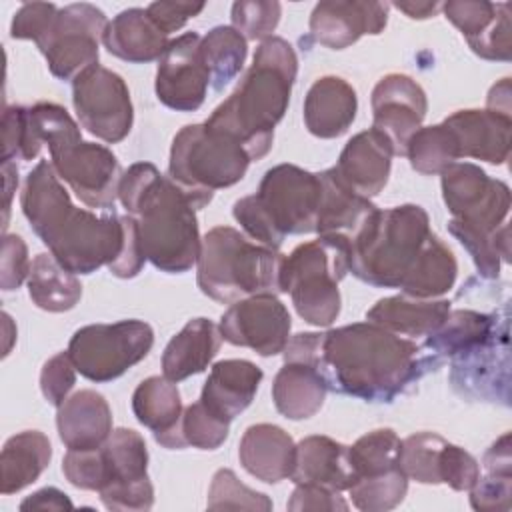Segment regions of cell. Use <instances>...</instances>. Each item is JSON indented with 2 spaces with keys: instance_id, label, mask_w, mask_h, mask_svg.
Listing matches in <instances>:
<instances>
[{
  "instance_id": "1",
  "label": "cell",
  "mask_w": 512,
  "mask_h": 512,
  "mask_svg": "<svg viewBox=\"0 0 512 512\" xmlns=\"http://www.w3.org/2000/svg\"><path fill=\"white\" fill-rule=\"evenodd\" d=\"M440 364L424 344L366 320L324 332L318 370L328 392L382 404L406 394Z\"/></svg>"
},
{
  "instance_id": "2",
  "label": "cell",
  "mask_w": 512,
  "mask_h": 512,
  "mask_svg": "<svg viewBox=\"0 0 512 512\" xmlns=\"http://www.w3.org/2000/svg\"><path fill=\"white\" fill-rule=\"evenodd\" d=\"M22 212L50 254L72 274H92L118 260L124 220L114 210L96 214L76 208L50 160H40L20 192Z\"/></svg>"
},
{
  "instance_id": "3",
  "label": "cell",
  "mask_w": 512,
  "mask_h": 512,
  "mask_svg": "<svg viewBox=\"0 0 512 512\" xmlns=\"http://www.w3.org/2000/svg\"><path fill=\"white\" fill-rule=\"evenodd\" d=\"M118 200L136 220L146 260L166 274L188 272L202 248L192 198L152 162H136L124 170Z\"/></svg>"
},
{
  "instance_id": "4",
  "label": "cell",
  "mask_w": 512,
  "mask_h": 512,
  "mask_svg": "<svg viewBox=\"0 0 512 512\" xmlns=\"http://www.w3.org/2000/svg\"><path fill=\"white\" fill-rule=\"evenodd\" d=\"M296 74L298 58L292 44L280 36L262 40L234 92L204 124L234 138L250 162L264 158L272 148L274 128L288 110Z\"/></svg>"
},
{
  "instance_id": "5",
  "label": "cell",
  "mask_w": 512,
  "mask_h": 512,
  "mask_svg": "<svg viewBox=\"0 0 512 512\" xmlns=\"http://www.w3.org/2000/svg\"><path fill=\"white\" fill-rule=\"evenodd\" d=\"M34 136L50 150V164L80 202L88 208L110 210L118 198L124 174L110 148L84 142L74 118L54 102H38L28 108Z\"/></svg>"
},
{
  "instance_id": "6",
  "label": "cell",
  "mask_w": 512,
  "mask_h": 512,
  "mask_svg": "<svg viewBox=\"0 0 512 512\" xmlns=\"http://www.w3.org/2000/svg\"><path fill=\"white\" fill-rule=\"evenodd\" d=\"M284 258L286 254L250 242L232 226H214L202 238L196 282L202 294L220 304L254 294H280Z\"/></svg>"
},
{
  "instance_id": "7",
  "label": "cell",
  "mask_w": 512,
  "mask_h": 512,
  "mask_svg": "<svg viewBox=\"0 0 512 512\" xmlns=\"http://www.w3.org/2000/svg\"><path fill=\"white\" fill-rule=\"evenodd\" d=\"M428 212L418 204L376 208L350 242V272L374 288H400L426 238Z\"/></svg>"
},
{
  "instance_id": "8",
  "label": "cell",
  "mask_w": 512,
  "mask_h": 512,
  "mask_svg": "<svg viewBox=\"0 0 512 512\" xmlns=\"http://www.w3.org/2000/svg\"><path fill=\"white\" fill-rule=\"evenodd\" d=\"M246 150L230 136L202 124L180 128L170 146L168 176L204 208L214 190L234 186L248 170Z\"/></svg>"
},
{
  "instance_id": "9",
  "label": "cell",
  "mask_w": 512,
  "mask_h": 512,
  "mask_svg": "<svg viewBox=\"0 0 512 512\" xmlns=\"http://www.w3.org/2000/svg\"><path fill=\"white\" fill-rule=\"evenodd\" d=\"M348 244L318 236L298 244L282 264V292H288L298 316L312 326H330L342 308L340 280L350 272Z\"/></svg>"
},
{
  "instance_id": "10",
  "label": "cell",
  "mask_w": 512,
  "mask_h": 512,
  "mask_svg": "<svg viewBox=\"0 0 512 512\" xmlns=\"http://www.w3.org/2000/svg\"><path fill=\"white\" fill-rule=\"evenodd\" d=\"M152 346L154 330L150 324L144 320H120L78 328L66 352L84 378L110 382L144 360Z\"/></svg>"
},
{
  "instance_id": "11",
  "label": "cell",
  "mask_w": 512,
  "mask_h": 512,
  "mask_svg": "<svg viewBox=\"0 0 512 512\" xmlns=\"http://www.w3.org/2000/svg\"><path fill=\"white\" fill-rule=\"evenodd\" d=\"M106 26V14L94 4L76 2L58 8L50 28L36 42L50 74L74 82L82 72L96 66Z\"/></svg>"
},
{
  "instance_id": "12",
  "label": "cell",
  "mask_w": 512,
  "mask_h": 512,
  "mask_svg": "<svg viewBox=\"0 0 512 512\" xmlns=\"http://www.w3.org/2000/svg\"><path fill=\"white\" fill-rule=\"evenodd\" d=\"M254 200L284 238L288 234H310L316 232L322 178L296 164H278L266 170Z\"/></svg>"
},
{
  "instance_id": "13",
  "label": "cell",
  "mask_w": 512,
  "mask_h": 512,
  "mask_svg": "<svg viewBox=\"0 0 512 512\" xmlns=\"http://www.w3.org/2000/svg\"><path fill=\"white\" fill-rule=\"evenodd\" d=\"M442 198L456 220L478 232H494L506 224L510 212V188L490 178L472 162H454L440 174Z\"/></svg>"
},
{
  "instance_id": "14",
  "label": "cell",
  "mask_w": 512,
  "mask_h": 512,
  "mask_svg": "<svg viewBox=\"0 0 512 512\" xmlns=\"http://www.w3.org/2000/svg\"><path fill=\"white\" fill-rule=\"evenodd\" d=\"M72 104L82 128L106 144L122 142L132 130L130 90L120 74L100 64L72 82Z\"/></svg>"
},
{
  "instance_id": "15",
  "label": "cell",
  "mask_w": 512,
  "mask_h": 512,
  "mask_svg": "<svg viewBox=\"0 0 512 512\" xmlns=\"http://www.w3.org/2000/svg\"><path fill=\"white\" fill-rule=\"evenodd\" d=\"M106 478L98 490L108 510L140 512L154 504V486L148 478V448L132 428H116L102 444Z\"/></svg>"
},
{
  "instance_id": "16",
  "label": "cell",
  "mask_w": 512,
  "mask_h": 512,
  "mask_svg": "<svg viewBox=\"0 0 512 512\" xmlns=\"http://www.w3.org/2000/svg\"><path fill=\"white\" fill-rule=\"evenodd\" d=\"M290 314L276 294H254L228 306L220 318L222 338L260 356L284 352L290 338Z\"/></svg>"
},
{
  "instance_id": "17",
  "label": "cell",
  "mask_w": 512,
  "mask_h": 512,
  "mask_svg": "<svg viewBox=\"0 0 512 512\" xmlns=\"http://www.w3.org/2000/svg\"><path fill=\"white\" fill-rule=\"evenodd\" d=\"M202 36L198 32H184L170 40L168 48L158 60L156 68V96L176 112L198 110L210 86V72L200 50Z\"/></svg>"
},
{
  "instance_id": "18",
  "label": "cell",
  "mask_w": 512,
  "mask_h": 512,
  "mask_svg": "<svg viewBox=\"0 0 512 512\" xmlns=\"http://www.w3.org/2000/svg\"><path fill=\"white\" fill-rule=\"evenodd\" d=\"M372 128L392 144L394 156H406L412 134L422 128L428 98L422 86L406 74H386L372 90Z\"/></svg>"
},
{
  "instance_id": "19",
  "label": "cell",
  "mask_w": 512,
  "mask_h": 512,
  "mask_svg": "<svg viewBox=\"0 0 512 512\" xmlns=\"http://www.w3.org/2000/svg\"><path fill=\"white\" fill-rule=\"evenodd\" d=\"M450 380L462 396L508 404V320L490 340L452 358Z\"/></svg>"
},
{
  "instance_id": "20",
  "label": "cell",
  "mask_w": 512,
  "mask_h": 512,
  "mask_svg": "<svg viewBox=\"0 0 512 512\" xmlns=\"http://www.w3.org/2000/svg\"><path fill=\"white\" fill-rule=\"evenodd\" d=\"M442 12L460 30L476 56L500 62L510 60L512 42L508 2L448 0L442 4Z\"/></svg>"
},
{
  "instance_id": "21",
  "label": "cell",
  "mask_w": 512,
  "mask_h": 512,
  "mask_svg": "<svg viewBox=\"0 0 512 512\" xmlns=\"http://www.w3.org/2000/svg\"><path fill=\"white\" fill-rule=\"evenodd\" d=\"M388 2L324 0L310 14L312 38L332 50H344L366 34H380L388 24Z\"/></svg>"
},
{
  "instance_id": "22",
  "label": "cell",
  "mask_w": 512,
  "mask_h": 512,
  "mask_svg": "<svg viewBox=\"0 0 512 512\" xmlns=\"http://www.w3.org/2000/svg\"><path fill=\"white\" fill-rule=\"evenodd\" d=\"M392 156L394 150L388 138L382 132L368 128L346 142L332 170L352 192L372 198L380 194L388 182Z\"/></svg>"
},
{
  "instance_id": "23",
  "label": "cell",
  "mask_w": 512,
  "mask_h": 512,
  "mask_svg": "<svg viewBox=\"0 0 512 512\" xmlns=\"http://www.w3.org/2000/svg\"><path fill=\"white\" fill-rule=\"evenodd\" d=\"M444 124L452 130L460 158H474L488 164H504L510 156L512 116L494 110H456Z\"/></svg>"
},
{
  "instance_id": "24",
  "label": "cell",
  "mask_w": 512,
  "mask_h": 512,
  "mask_svg": "<svg viewBox=\"0 0 512 512\" xmlns=\"http://www.w3.org/2000/svg\"><path fill=\"white\" fill-rule=\"evenodd\" d=\"M358 112V96L352 84L340 76H322L306 92V130L322 140L338 138L352 126Z\"/></svg>"
},
{
  "instance_id": "25",
  "label": "cell",
  "mask_w": 512,
  "mask_h": 512,
  "mask_svg": "<svg viewBox=\"0 0 512 512\" xmlns=\"http://www.w3.org/2000/svg\"><path fill=\"white\" fill-rule=\"evenodd\" d=\"M56 428L68 450H92L112 434V410L96 390H78L56 412Z\"/></svg>"
},
{
  "instance_id": "26",
  "label": "cell",
  "mask_w": 512,
  "mask_h": 512,
  "mask_svg": "<svg viewBox=\"0 0 512 512\" xmlns=\"http://www.w3.org/2000/svg\"><path fill=\"white\" fill-rule=\"evenodd\" d=\"M238 458L250 476L266 484H276L290 478L296 444L292 436L276 424H252L240 438Z\"/></svg>"
},
{
  "instance_id": "27",
  "label": "cell",
  "mask_w": 512,
  "mask_h": 512,
  "mask_svg": "<svg viewBox=\"0 0 512 512\" xmlns=\"http://www.w3.org/2000/svg\"><path fill=\"white\" fill-rule=\"evenodd\" d=\"M294 484H316L334 492L348 490L356 476L350 466L348 446L322 434H312L296 444Z\"/></svg>"
},
{
  "instance_id": "28",
  "label": "cell",
  "mask_w": 512,
  "mask_h": 512,
  "mask_svg": "<svg viewBox=\"0 0 512 512\" xmlns=\"http://www.w3.org/2000/svg\"><path fill=\"white\" fill-rule=\"evenodd\" d=\"M262 376V370L250 360H220L210 368L200 402L216 416L232 422L252 404Z\"/></svg>"
},
{
  "instance_id": "29",
  "label": "cell",
  "mask_w": 512,
  "mask_h": 512,
  "mask_svg": "<svg viewBox=\"0 0 512 512\" xmlns=\"http://www.w3.org/2000/svg\"><path fill=\"white\" fill-rule=\"evenodd\" d=\"M102 44L124 62L148 64L160 60L170 38L152 22L146 8H128L108 22Z\"/></svg>"
},
{
  "instance_id": "30",
  "label": "cell",
  "mask_w": 512,
  "mask_h": 512,
  "mask_svg": "<svg viewBox=\"0 0 512 512\" xmlns=\"http://www.w3.org/2000/svg\"><path fill=\"white\" fill-rule=\"evenodd\" d=\"M322 202L316 218V232L324 238H336L348 244L356 238L368 216L376 210L370 198H364L344 186L332 168L320 172Z\"/></svg>"
},
{
  "instance_id": "31",
  "label": "cell",
  "mask_w": 512,
  "mask_h": 512,
  "mask_svg": "<svg viewBox=\"0 0 512 512\" xmlns=\"http://www.w3.org/2000/svg\"><path fill=\"white\" fill-rule=\"evenodd\" d=\"M222 332L208 318H192L170 338L162 354V376L172 382L186 380L208 368L222 346Z\"/></svg>"
},
{
  "instance_id": "32",
  "label": "cell",
  "mask_w": 512,
  "mask_h": 512,
  "mask_svg": "<svg viewBox=\"0 0 512 512\" xmlns=\"http://www.w3.org/2000/svg\"><path fill=\"white\" fill-rule=\"evenodd\" d=\"M450 300L444 298H412L406 294H396L378 300L368 312L366 320L374 322L394 334L406 338H426L430 336L448 316Z\"/></svg>"
},
{
  "instance_id": "33",
  "label": "cell",
  "mask_w": 512,
  "mask_h": 512,
  "mask_svg": "<svg viewBox=\"0 0 512 512\" xmlns=\"http://www.w3.org/2000/svg\"><path fill=\"white\" fill-rule=\"evenodd\" d=\"M326 394L320 370L302 362H284L272 382L274 406L288 420L312 418L324 406Z\"/></svg>"
},
{
  "instance_id": "34",
  "label": "cell",
  "mask_w": 512,
  "mask_h": 512,
  "mask_svg": "<svg viewBox=\"0 0 512 512\" xmlns=\"http://www.w3.org/2000/svg\"><path fill=\"white\" fill-rule=\"evenodd\" d=\"M52 458V446L44 432L24 430L10 436L4 442L0 454V490L2 494H16L34 484L48 468Z\"/></svg>"
},
{
  "instance_id": "35",
  "label": "cell",
  "mask_w": 512,
  "mask_h": 512,
  "mask_svg": "<svg viewBox=\"0 0 512 512\" xmlns=\"http://www.w3.org/2000/svg\"><path fill=\"white\" fill-rule=\"evenodd\" d=\"M504 322H506V318H502V322H498L496 312L484 314V312H476V310H468V308L450 310L446 320L430 336H426L424 346L430 352L438 354L442 360L456 358V356H462V354L478 348L486 340H490L492 334Z\"/></svg>"
},
{
  "instance_id": "36",
  "label": "cell",
  "mask_w": 512,
  "mask_h": 512,
  "mask_svg": "<svg viewBox=\"0 0 512 512\" xmlns=\"http://www.w3.org/2000/svg\"><path fill=\"white\" fill-rule=\"evenodd\" d=\"M458 274L454 252L432 232L404 276L400 290L412 298H440L452 290Z\"/></svg>"
},
{
  "instance_id": "37",
  "label": "cell",
  "mask_w": 512,
  "mask_h": 512,
  "mask_svg": "<svg viewBox=\"0 0 512 512\" xmlns=\"http://www.w3.org/2000/svg\"><path fill=\"white\" fill-rule=\"evenodd\" d=\"M182 410L178 386L166 376H150L142 380L132 394V412L136 420L152 430L158 444L176 430Z\"/></svg>"
},
{
  "instance_id": "38",
  "label": "cell",
  "mask_w": 512,
  "mask_h": 512,
  "mask_svg": "<svg viewBox=\"0 0 512 512\" xmlns=\"http://www.w3.org/2000/svg\"><path fill=\"white\" fill-rule=\"evenodd\" d=\"M26 284L30 300L46 312L72 310L82 296L76 274L66 270L50 252L34 256Z\"/></svg>"
},
{
  "instance_id": "39",
  "label": "cell",
  "mask_w": 512,
  "mask_h": 512,
  "mask_svg": "<svg viewBox=\"0 0 512 512\" xmlns=\"http://www.w3.org/2000/svg\"><path fill=\"white\" fill-rule=\"evenodd\" d=\"M200 50L210 72V88L220 92L242 72L248 40L232 26H214L202 36Z\"/></svg>"
},
{
  "instance_id": "40",
  "label": "cell",
  "mask_w": 512,
  "mask_h": 512,
  "mask_svg": "<svg viewBox=\"0 0 512 512\" xmlns=\"http://www.w3.org/2000/svg\"><path fill=\"white\" fill-rule=\"evenodd\" d=\"M230 432V422L216 416L200 400L182 410L176 430L160 444L168 450H182L186 446L198 450H216L224 444Z\"/></svg>"
},
{
  "instance_id": "41",
  "label": "cell",
  "mask_w": 512,
  "mask_h": 512,
  "mask_svg": "<svg viewBox=\"0 0 512 512\" xmlns=\"http://www.w3.org/2000/svg\"><path fill=\"white\" fill-rule=\"evenodd\" d=\"M406 158L416 172L434 176L458 162L460 152L452 130L440 122L434 126H422L412 134L406 146Z\"/></svg>"
},
{
  "instance_id": "42",
  "label": "cell",
  "mask_w": 512,
  "mask_h": 512,
  "mask_svg": "<svg viewBox=\"0 0 512 512\" xmlns=\"http://www.w3.org/2000/svg\"><path fill=\"white\" fill-rule=\"evenodd\" d=\"M448 232L466 248L472 256L476 270L482 278L494 280L500 274L502 262H510V240H508V224H502L498 230L486 234L472 230L456 220L448 222Z\"/></svg>"
},
{
  "instance_id": "43",
  "label": "cell",
  "mask_w": 512,
  "mask_h": 512,
  "mask_svg": "<svg viewBox=\"0 0 512 512\" xmlns=\"http://www.w3.org/2000/svg\"><path fill=\"white\" fill-rule=\"evenodd\" d=\"M400 444L402 440L392 428H376L360 436L352 446H348V458L356 480L380 476L398 468Z\"/></svg>"
},
{
  "instance_id": "44",
  "label": "cell",
  "mask_w": 512,
  "mask_h": 512,
  "mask_svg": "<svg viewBox=\"0 0 512 512\" xmlns=\"http://www.w3.org/2000/svg\"><path fill=\"white\" fill-rule=\"evenodd\" d=\"M448 440L436 432H416L402 440L398 464L408 480L420 484H442L440 466Z\"/></svg>"
},
{
  "instance_id": "45",
  "label": "cell",
  "mask_w": 512,
  "mask_h": 512,
  "mask_svg": "<svg viewBox=\"0 0 512 512\" xmlns=\"http://www.w3.org/2000/svg\"><path fill=\"white\" fill-rule=\"evenodd\" d=\"M408 492V478L402 468H394L380 476L358 478L350 488L352 504L362 512H386L396 508Z\"/></svg>"
},
{
  "instance_id": "46",
  "label": "cell",
  "mask_w": 512,
  "mask_h": 512,
  "mask_svg": "<svg viewBox=\"0 0 512 512\" xmlns=\"http://www.w3.org/2000/svg\"><path fill=\"white\" fill-rule=\"evenodd\" d=\"M206 506L210 510H272V500L248 488L230 468H220L212 476Z\"/></svg>"
},
{
  "instance_id": "47",
  "label": "cell",
  "mask_w": 512,
  "mask_h": 512,
  "mask_svg": "<svg viewBox=\"0 0 512 512\" xmlns=\"http://www.w3.org/2000/svg\"><path fill=\"white\" fill-rule=\"evenodd\" d=\"M42 146L34 138L28 108L14 104L4 106L2 114V162L10 160H34Z\"/></svg>"
},
{
  "instance_id": "48",
  "label": "cell",
  "mask_w": 512,
  "mask_h": 512,
  "mask_svg": "<svg viewBox=\"0 0 512 512\" xmlns=\"http://www.w3.org/2000/svg\"><path fill=\"white\" fill-rule=\"evenodd\" d=\"M282 16V6L276 0H238L232 4L230 18L246 40H266L276 30Z\"/></svg>"
},
{
  "instance_id": "49",
  "label": "cell",
  "mask_w": 512,
  "mask_h": 512,
  "mask_svg": "<svg viewBox=\"0 0 512 512\" xmlns=\"http://www.w3.org/2000/svg\"><path fill=\"white\" fill-rule=\"evenodd\" d=\"M468 492L474 510L508 512L512 506V470H484Z\"/></svg>"
},
{
  "instance_id": "50",
  "label": "cell",
  "mask_w": 512,
  "mask_h": 512,
  "mask_svg": "<svg viewBox=\"0 0 512 512\" xmlns=\"http://www.w3.org/2000/svg\"><path fill=\"white\" fill-rule=\"evenodd\" d=\"M62 474L80 490H100L106 478L102 446L92 450H68L62 460Z\"/></svg>"
},
{
  "instance_id": "51",
  "label": "cell",
  "mask_w": 512,
  "mask_h": 512,
  "mask_svg": "<svg viewBox=\"0 0 512 512\" xmlns=\"http://www.w3.org/2000/svg\"><path fill=\"white\" fill-rule=\"evenodd\" d=\"M76 366L68 352H58L48 358L40 370V390L48 404L60 406L76 384Z\"/></svg>"
},
{
  "instance_id": "52",
  "label": "cell",
  "mask_w": 512,
  "mask_h": 512,
  "mask_svg": "<svg viewBox=\"0 0 512 512\" xmlns=\"http://www.w3.org/2000/svg\"><path fill=\"white\" fill-rule=\"evenodd\" d=\"M232 216L240 224L244 234L256 244L268 246L272 250H278L282 246L284 236L278 234L276 228L270 224V220L264 216V212L254 200V194L236 200L232 206Z\"/></svg>"
},
{
  "instance_id": "53",
  "label": "cell",
  "mask_w": 512,
  "mask_h": 512,
  "mask_svg": "<svg viewBox=\"0 0 512 512\" xmlns=\"http://www.w3.org/2000/svg\"><path fill=\"white\" fill-rule=\"evenodd\" d=\"M478 476H480L478 460L464 448L446 442L442 452V466H440L442 484H448L456 492H466L474 486Z\"/></svg>"
},
{
  "instance_id": "54",
  "label": "cell",
  "mask_w": 512,
  "mask_h": 512,
  "mask_svg": "<svg viewBox=\"0 0 512 512\" xmlns=\"http://www.w3.org/2000/svg\"><path fill=\"white\" fill-rule=\"evenodd\" d=\"M56 12L58 6L52 2L22 4L12 18L10 36L14 40H32L36 44L50 28Z\"/></svg>"
},
{
  "instance_id": "55",
  "label": "cell",
  "mask_w": 512,
  "mask_h": 512,
  "mask_svg": "<svg viewBox=\"0 0 512 512\" xmlns=\"http://www.w3.org/2000/svg\"><path fill=\"white\" fill-rule=\"evenodd\" d=\"M28 248L26 242L18 234L2 236V258H0V284L4 292L20 288L24 280H28L30 272Z\"/></svg>"
},
{
  "instance_id": "56",
  "label": "cell",
  "mask_w": 512,
  "mask_h": 512,
  "mask_svg": "<svg viewBox=\"0 0 512 512\" xmlns=\"http://www.w3.org/2000/svg\"><path fill=\"white\" fill-rule=\"evenodd\" d=\"M286 508L292 512H346L348 502L340 496V492L316 484H296Z\"/></svg>"
},
{
  "instance_id": "57",
  "label": "cell",
  "mask_w": 512,
  "mask_h": 512,
  "mask_svg": "<svg viewBox=\"0 0 512 512\" xmlns=\"http://www.w3.org/2000/svg\"><path fill=\"white\" fill-rule=\"evenodd\" d=\"M122 220H124V230H126L124 248H122L118 260L108 266V270H110L112 276L126 280V278H134V276L140 274V270H142V266L146 262V256H144L142 246H140L136 220L130 214L122 216Z\"/></svg>"
},
{
  "instance_id": "58",
  "label": "cell",
  "mask_w": 512,
  "mask_h": 512,
  "mask_svg": "<svg viewBox=\"0 0 512 512\" xmlns=\"http://www.w3.org/2000/svg\"><path fill=\"white\" fill-rule=\"evenodd\" d=\"M206 8L204 2L192 4V2H152L146 6L148 16L152 18V22L164 32V34H172L178 32L180 28H184V24L198 16L202 10Z\"/></svg>"
},
{
  "instance_id": "59",
  "label": "cell",
  "mask_w": 512,
  "mask_h": 512,
  "mask_svg": "<svg viewBox=\"0 0 512 512\" xmlns=\"http://www.w3.org/2000/svg\"><path fill=\"white\" fill-rule=\"evenodd\" d=\"M324 332H298L288 338L284 348V362H302L318 368L320 352H322Z\"/></svg>"
},
{
  "instance_id": "60",
  "label": "cell",
  "mask_w": 512,
  "mask_h": 512,
  "mask_svg": "<svg viewBox=\"0 0 512 512\" xmlns=\"http://www.w3.org/2000/svg\"><path fill=\"white\" fill-rule=\"evenodd\" d=\"M72 508L74 504L70 502V498L54 486H46L26 496L20 502V510H72Z\"/></svg>"
},
{
  "instance_id": "61",
  "label": "cell",
  "mask_w": 512,
  "mask_h": 512,
  "mask_svg": "<svg viewBox=\"0 0 512 512\" xmlns=\"http://www.w3.org/2000/svg\"><path fill=\"white\" fill-rule=\"evenodd\" d=\"M18 188V168L16 162H2V192H4V202H2V210H4V220H2V228L6 230L8 226V214H10V202L12 196Z\"/></svg>"
},
{
  "instance_id": "62",
  "label": "cell",
  "mask_w": 512,
  "mask_h": 512,
  "mask_svg": "<svg viewBox=\"0 0 512 512\" xmlns=\"http://www.w3.org/2000/svg\"><path fill=\"white\" fill-rule=\"evenodd\" d=\"M392 6L396 10H400V12H404L412 20H426V18L436 16L442 10L440 2H414V0H406V2H394Z\"/></svg>"
},
{
  "instance_id": "63",
  "label": "cell",
  "mask_w": 512,
  "mask_h": 512,
  "mask_svg": "<svg viewBox=\"0 0 512 512\" xmlns=\"http://www.w3.org/2000/svg\"><path fill=\"white\" fill-rule=\"evenodd\" d=\"M486 108L502 114H510V78H502L498 84H494L486 98Z\"/></svg>"
},
{
  "instance_id": "64",
  "label": "cell",
  "mask_w": 512,
  "mask_h": 512,
  "mask_svg": "<svg viewBox=\"0 0 512 512\" xmlns=\"http://www.w3.org/2000/svg\"><path fill=\"white\" fill-rule=\"evenodd\" d=\"M2 318H4V334H6V342H4V356H8L10 354V348H12V340H14V336H16V332H12V318L4 312L2 314Z\"/></svg>"
}]
</instances>
